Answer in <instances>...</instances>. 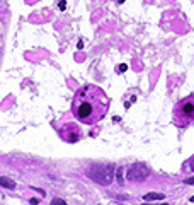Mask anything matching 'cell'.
Listing matches in <instances>:
<instances>
[{
	"mask_svg": "<svg viewBox=\"0 0 194 205\" xmlns=\"http://www.w3.org/2000/svg\"><path fill=\"white\" fill-rule=\"evenodd\" d=\"M184 183H186V185H194V176H191V178H186V179H184Z\"/></svg>",
	"mask_w": 194,
	"mask_h": 205,
	"instance_id": "10",
	"label": "cell"
},
{
	"mask_svg": "<svg viewBox=\"0 0 194 205\" xmlns=\"http://www.w3.org/2000/svg\"><path fill=\"white\" fill-rule=\"evenodd\" d=\"M126 198H128V197H126V195H118V200H121V202H124Z\"/></svg>",
	"mask_w": 194,
	"mask_h": 205,
	"instance_id": "13",
	"label": "cell"
},
{
	"mask_svg": "<svg viewBox=\"0 0 194 205\" xmlns=\"http://www.w3.org/2000/svg\"><path fill=\"white\" fill-rule=\"evenodd\" d=\"M126 68H128V65H126V63H121L119 67H118V70H119V72H126Z\"/></svg>",
	"mask_w": 194,
	"mask_h": 205,
	"instance_id": "11",
	"label": "cell"
},
{
	"mask_svg": "<svg viewBox=\"0 0 194 205\" xmlns=\"http://www.w3.org/2000/svg\"><path fill=\"white\" fill-rule=\"evenodd\" d=\"M126 176H128V179H131V181H145L150 176V169L145 164L136 163L130 168V171L126 173Z\"/></svg>",
	"mask_w": 194,
	"mask_h": 205,
	"instance_id": "4",
	"label": "cell"
},
{
	"mask_svg": "<svg viewBox=\"0 0 194 205\" xmlns=\"http://www.w3.org/2000/svg\"><path fill=\"white\" fill-rule=\"evenodd\" d=\"M51 205H67V202L61 198H53L51 200Z\"/></svg>",
	"mask_w": 194,
	"mask_h": 205,
	"instance_id": "7",
	"label": "cell"
},
{
	"mask_svg": "<svg viewBox=\"0 0 194 205\" xmlns=\"http://www.w3.org/2000/svg\"><path fill=\"white\" fill-rule=\"evenodd\" d=\"M162 198H165L162 193H155V191H150V193H147V195H143V200L145 202H153V200H162Z\"/></svg>",
	"mask_w": 194,
	"mask_h": 205,
	"instance_id": "6",
	"label": "cell"
},
{
	"mask_svg": "<svg viewBox=\"0 0 194 205\" xmlns=\"http://www.w3.org/2000/svg\"><path fill=\"white\" fill-rule=\"evenodd\" d=\"M172 121L177 128H186L194 121V94L187 96L177 103L175 110H174Z\"/></svg>",
	"mask_w": 194,
	"mask_h": 205,
	"instance_id": "2",
	"label": "cell"
},
{
	"mask_svg": "<svg viewBox=\"0 0 194 205\" xmlns=\"http://www.w3.org/2000/svg\"><path fill=\"white\" fill-rule=\"evenodd\" d=\"M107 110H109V99L106 92L100 87L90 84L77 92L73 104H72L75 118L85 125H94L100 121L106 116Z\"/></svg>",
	"mask_w": 194,
	"mask_h": 205,
	"instance_id": "1",
	"label": "cell"
},
{
	"mask_svg": "<svg viewBox=\"0 0 194 205\" xmlns=\"http://www.w3.org/2000/svg\"><path fill=\"white\" fill-rule=\"evenodd\" d=\"M116 178H118V181H119V183L123 181V169H121V168L116 171Z\"/></svg>",
	"mask_w": 194,
	"mask_h": 205,
	"instance_id": "8",
	"label": "cell"
},
{
	"mask_svg": "<svg viewBox=\"0 0 194 205\" xmlns=\"http://www.w3.org/2000/svg\"><path fill=\"white\" fill-rule=\"evenodd\" d=\"M191 169L194 171V157H193V161H191Z\"/></svg>",
	"mask_w": 194,
	"mask_h": 205,
	"instance_id": "14",
	"label": "cell"
},
{
	"mask_svg": "<svg viewBox=\"0 0 194 205\" xmlns=\"http://www.w3.org/2000/svg\"><path fill=\"white\" fill-rule=\"evenodd\" d=\"M118 2H119V4H123V2H124V0H118Z\"/></svg>",
	"mask_w": 194,
	"mask_h": 205,
	"instance_id": "16",
	"label": "cell"
},
{
	"mask_svg": "<svg viewBox=\"0 0 194 205\" xmlns=\"http://www.w3.org/2000/svg\"><path fill=\"white\" fill-rule=\"evenodd\" d=\"M29 203H31V205H37V203H39V198H31V200H29Z\"/></svg>",
	"mask_w": 194,
	"mask_h": 205,
	"instance_id": "12",
	"label": "cell"
},
{
	"mask_svg": "<svg viewBox=\"0 0 194 205\" xmlns=\"http://www.w3.org/2000/svg\"><path fill=\"white\" fill-rule=\"evenodd\" d=\"M143 205H150V203H147V202H145ZM160 205H169V203H160Z\"/></svg>",
	"mask_w": 194,
	"mask_h": 205,
	"instance_id": "15",
	"label": "cell"
},
{
	"mask_svg": "<svg viewBox=\"0 0 194 205\" xmlns=\"http://www.w3.org/2000/svg\"><path fill=\"white\" fill-rule=\"evenodd\" d=\"M87 174H89V178H92L100 185H111L112 176H114V166L112 164H97Z\"/></svg>",
	"mask_w": 194,
	"mask_h": 205,
	"instance_id": "3",
	"label": "cell"
},
{
	"mask_svg": "<svg viewBox=\"0 0 194 205\" xmlns=\"http://www.w3.org/2000/svg\"><path fill=\"white\" fill-rule=\"evenodd\" d=\"M0 186H4V188H7V190H14L16 188V183H14V179H10V178L0 176Z\"/></svg>",
	"mask_w": 194,
	"mask_h": 205,
	"instance_id": "5",
	"label": "cell"
},
{
	"mask_svg": "<svg viewBox=\"0 0 194 205\" xmlns=\"http://www.w3.org/2000/svg\"><path fill=\"white\" fill-rule=\"evenodd\" d=\"M58 4H60V11H65V7H67V2H65V0H58Z\"/></svg>",
	"mask_w": 194,
	"mask_h": 205,
	"instance_id": "9",
	"label": "cell"
}]
</instances>
